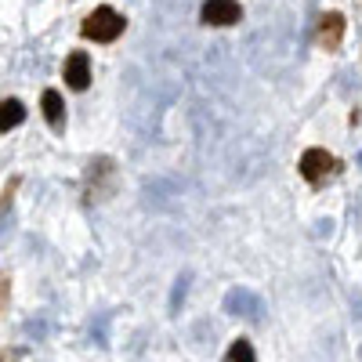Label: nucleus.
<instances>
[{
  "mask_svg": "<svg viewBox=\"0 0 362 362\" xmlns=\"http://www.w3.org/2000/svg\"><path fill=\"white\" fill-rule=\"evenodd\" d=\"M123 29H127V18H123L116 8H109V4L95 8V11L80 22V36H83V40H95V44H113V40L123 36Z\"/></svg>",
  "mask_w": 362,
  "mask_h": 362,
  "instance_id": "nucleus-1",
  "label": "nucleus"
},
{
  "mask_svg": "<svg viewBox=\"0 0 362 362\" xmlns=\"http://www.w3.org/2000/svg\"><path fill=\"white\" fill-rule=\"evenodd\" d=\"M116 181H120V170L109 156H98L91 160L88 167V178H83V193H88L91 203H102V200H109L116 193Z\"/></svg>",
  "mask_w": 362,
  "mask_h": 362,
  "instance_id": "nucleus-2",
  "label": "nucleus"
},
{
  "mask_svg": "<svg viewBox=\"0 0 362 362\" xmlns=\"http://www.w3.org/2000/svg\"><path fill=\"white\" fill-rule=\"evenodd\" d=\"M297 170H301V178H305L308 185L319 188V185H326V181L337 174V160H333V153H326V148L312 145V148H305V153H301Z\"/></svg>",
  "mask_w": 362,
  "mask_h": 362,
  "instance_id": "nucleus-3",
  "label": "nucleus"
},
{
  "mask_svg": "<svg viewBox=\"0 0 362 362\" xmlns=\"http://www.w3.org/2000/svg\"><path fill=\"white\" fill-rule=\"evenodd\" d=\"M200 22L203 26H214V29L239 26L243 22V8H239V0H203Z\"/></svg>",
  "mask_w": 362,
  "mask_h": 362,
  "instance_id": "nucleus-4",
  "label": "nucleus"
},
{
  "mask_svg": "<svg viewBox=\"0 0 362 362\" xmlns=\"http://www.w3.org/2000/svg\"><path fill=\"white\" fill-rule=\"evenodd\" d=\"M62 80H66L69 91H88V88H91V55H88V51H73V55H66V66H62Z\"/></svg>",
  "mask_w": 362,
  "mask_h": 362,
  "instance_id": "nucleus-5",
  "label": "nucleus"
},
{
  "mask_svg": "<svg viewBox=\"0 0 362 362\" xmlns=\"http://www.w3.org/2000/svg\"><path fill=\"white\" fill-rule=\"evenodd\" d=\"M344 29H348L344 15H340V11H326L323 18H319V48H323V51H337L340 40H344Z\"/></svg>",
  "mask_w": 362,
  "mask_h": 362,
  "instance_id": "nucleus-6",
  "label": "nucleus"
},
{
  "mask_svg": "<svg viewBox=\"0 0 362 362\" xmlns=\"http://www.w3.org/2000/svg\"><path fill=\"white\" fill-rule=\"evenodd\" d=\"M40 109H44V120L51 123V131H62V127H66V102H62V91L48 88L40 95Z\"/></svg>",
  "mask_w": 362,
  "mask_h": 362,
  "instance_id": "nucleus-7",
  "label": "nucleus"
},
{
  "mask_svg": "<svg viewBox=\"0 0 362 362\" xmlns=\"http://www.w3.org/2000/svg\"><path fill=\"white\" fill-rule=\"evenodd\" d=\"M26 120V105L18 102V98H4L0 102V134H8L11 127H18Z\"/></svg>",
  "mask_w": 362,
  "mask_h": 362,
  "instance_id": "nucleus-8",
  "label": "nucleus"
},
{
  "mask_svg": "<svg viewBox=\"0 0 362 362\" xmlns=\"http://www.w3.org/2000/svg\"><path fill=\"white\" fill-rule=\"evenodd\" d=\"M225 362H258V355H253V344L246 337H236V340H232V348H228V355H225Z\"/></svg>",
  "mask_w": 362,
  "mask_h": 362,
  "instance_id": "nucleus-9",
  "label": "nucleus"
},
{
  "mask_svg": "<svg viewBox=\"0 0 362 362\" xmlns=\"http://www.w3.org/2000/svg\"><path fill=\"white\" fill-rule=\"evenodd\" d=\"M4 293H8V290H4V283H0V308H4Z\"/></svg>",
  "mask_w": 362,
  "mask_h": 362,
  "instance_id": "nucleus-10",
  "label": "nucleus"
}]
</instances>
